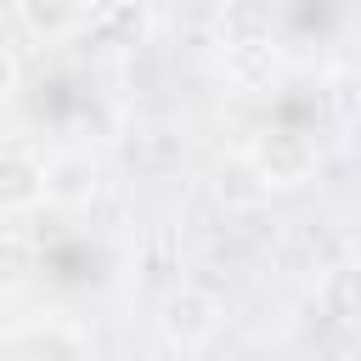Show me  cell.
<instances>
[{
    "mask_svg": "<svg viewBox=\"0 0 361 361\" xmlns=\"http://www.w3.org/2000/svg\"><path fill=\"white\" fill-rule=\"evenodd\" d=\"M158 327H164V338H169L175 350H197V344H209L214 327H220V299L203 293V288H192V282H180V288L164 299Z\"/></svg>",
    "mask_w": 361,
    "mask_h": 361,
    "instance_id": "1",
    "label": "cell"
},
{
    "mask_svg": "<svg viewBox=\"0 0 361 361\" xmlns=\"http://www.w3.org/2000/svg\"><path fill=\"white\" fill-rule=\"evenodd\" d=\"M310 164H316L310 141H299V135H288V130L265 135V141L254 147V158H248V169L259 175V186H293V180L310 175Z\"/></svg>",
    "mask_w": 361,
    "mask_h": 361,
    "instance_id": "2",
    "label": "cell"
},
{
    "mask_svg": "<svg viewBox=\"0 0 361 361\" xmlns=\"http://www.w3.org/2000/svg\"><path fill=\"white\" fill-rule=\"evenodd\" d=\"M45 197V164L28 152H0V209H28Z\"/></svg>",
    "mask_w": 361,
    "mask_h": 361,
    "instance_id": "3",
    "label": "cell"
},
{
    "mask_svg": "<svg viewBox=\"0 0 361 361\" xmlns=\"http://www.w3.org/2000/svg\"><path fill=\"white\" fill-rule=\"evenodd\" d=\"M96 192V164L68 152V158H51L45 164V197H62V203H79Z\"/></svg>",
    "mask_w": 361,
    "mask_h": 361,
    "instance_id": "4",
    "label": "cell"
},
{
    "mask_svg": "<svg viewBox=\"0 0 361 361\" xmlns=\"http://www.w3.org/2000/svg\"><path fill=\"white\" fill-rule=\"evenodd\" d=\"M17 17H23L28 34H45V39H56V34H68V28L85 23V11L79 6H62V0H23Z\"/></svg>",
    "mask_w": 361,
    "mask_h": 361,
    "instance_id": "5",
    "label": "cell"
},
{
    "mask_svg": "<svg viewBox=\"0 0 361 361\" xmlns=\"http://www.w3.org/2000/svg\"><path fill=\"white\" fill-rule=\"evenodd\" d=\"M220 197H231V203H259L265 186H259V175H254L248 164H226V169H220Z\"/></svg>",
    "mask_w": 361,
    "mask_h": 361,
    "instance_id": "6",
    "label": "cell"
},
{
    "mask_svg": "<svg viewBox=\"0 0 361 361\" xmlns=\"http://www.w3.org/2000/svg\"><path fill=\"white\" fill-rule=\"evenodd\" d=\"M23 271H28V248H23V243H6V248H0V288L23 282Z\"/></svg>",
    "mask_w": 361,
    "mask_h": 361,
    "instance_id": "7",
    "label": "cell"
},
{
    "mask_svg": "<svg viewBox=\"0 0 361 361\" xmlns=\"http://www.w3.org/2000/svg\"><path fill=\"white\" fill-rule=\"evenodd\" d=\"M11 85H17V62H11L6 51H0V102L11 96Z\"/></svg>",
    "mask_w": 361,
    "mask_h": 361,
    "instance_id": "8",
    "label": "cell"
}]
</instances>
